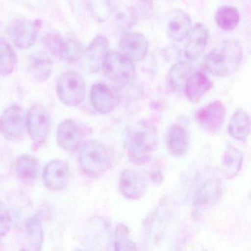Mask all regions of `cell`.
<instances>
[{"label": "cell", "instance_id": "6da1fadb", "mask_svg": "<svg viewBox=\"0 0 251 251\" xmlns=\"http://www.w3.org/2000/svg\"><path fill=\"white\" fill-rule=\"evenodd\" d=\"M158 145L156 127L149 120L138 122L129 130L126 140L130 162L142 166L149 162Z\"/></svg>", "mask_w": 251, "mask_h": 251}, {"label": "cell", "instance_id": "7a4b0ae2", "mask_svg": "<svg viewBox=\"0 0 251 251\" xmlns=\"http://www.w3.org/2000/svg\"><path fill=\"white\" fill-rule=\"evenodd\" d=\"M243 58V49L239 41L227 39L217 45L204 60L205 68L218 77L233 75Z\"/></svg>", "mask_w": 251, "mask_h": 251}, {"label": "cell", "instance_id": "3957f363", "mask_svg": "<svg viewBox=\"0 0 251 251\" xmlns=\"http://www.w3.org/2000/svg\"><path fill=\"white\" fill-rule=\"evenodd\" d=\"M79 164L85 174L89 177H98L111 168L112 158L103 144L96 140L89 141L80 151Z\"/></svg>", "mask_w": 251, "mask_h": 251}, {"label": "cell", "instance_id": "277c9868", "mask_svg": "<svg viewBox=\"0 0 251 251\" xmlns=\"http://www.w3.org/2000/svg\"><path fill=\"white\" fill-rule=\"evenodd\" d=\"M56 92L58 98L64 105L77 106L86 98V85L84 79L77 72H66L58 78Z\"/></svg>", "mask_w": 251, "mask_h": 251}, {"label": "cell", "instance_id": "5b68a950", "mask_svg": "<svg viewBox=\"0 0 251 251\" xmlns=\"http://www.w3.org/2000/svg\"><path fill=\"white\" fill-rule=\"evenodd\" d=\"M102 68L105 75L117 84H128L136 76L133 61L122 52H108L102 63Z\"/></svg>", "mask_w": 251, "mask_h": 251}, {"label": "cell", "instance_id": "8992f818", "mask_svg": "<svg viewBox=\"0 0 251 251\" xmlns=\"http://www.w3.org/2000/svg\"><path fill=\"white\" fill-rule=\"evenodd\" d=\"M222 183L219 179L206 180L197 192L192 206V216L199 220L216 205L222 196Z\"/></svg>", "mask_w": 251, "mask_h": 251}, {"label": "cell", "instance_id": "52a82bcc", "mask_svg": "<svg viewBox=\"0 0 251 251\" xmlns=\"http://www.w3.org/2000/svg\"><path fill=\"white\" fill-rule=\"evenodd\" d=\"M26 127L35 145L43 144L50 130L51 116L49 111L39 104L33 105L26 116Z\"/></svg>", "mask_w": 251, "mask_h": 251}, {"label": "cell", "instance_id": "ba28073f", "mask_svg": "<svg viewBox=\"0 0 251 251\" xmlns=\"http://www.w3.org/2000/svg\"><path fill=\"white\" fill-rule=\"evenodd\" d=\"M25 128V113L19 105L8 107L0 117V133L8 140L14 142L21 139Z\"/></svg>", "mask_w": 251, "mask_h": 251}, {"label": "cell", "instance_id": "9c48e42d", "mask_svg": "<svg viewBox=\"0 0 251 251\" xmlns=\"http://www.w3.org/2000/svg\"><path fill=\"white\" fill-rule=\"evenodd\" d=\"M39 28L38 22L19 19L10 25L8 36L17 48L27 50L36 42Z\"/></svg>", "mask_w": 251, "mask_h": 251}, {"label": "cell", "instance_id": "30bf717a", "mask_svg": "<svg viewBox=\"0 0 251 251\" xmlns=\"http://www.w3.org/2000/svg\"><path fill=\"white\" fill-rule=\"evenodd\" d=\"M58 145L64 151L74 152L81 146L86 138L83 127L72 120H64L58 126L56 133Z\"/></svg>", "mask_w": 251, "mask_h": 251}, {"label": "cell", "instance_id": "8fae6325", "mask_svg": "<svg viewBox=\"0 0 251 251\" xmlns=\"http://www.w3.org/2000/svg\"><path fill=\"white\" fill-rule=\"evenodd\" d=\"M226 117V108L221 101H214L201 108L195 114L198 124L209 133L221 130Z\"/></svg>", "mask_w": 251, "mask_h": 251}, {"label": "cell", "instance_id": "7c38bea8", "mask_svg": "<svg viewBox=\"0 0 251 251\" xmlns=\"http://www.w3.org/2000/svg\"><path fill=\"white\" fill-rule=\"evenodd\" d=\"M119 188L125 198L136 201L141 199L146 192V180L137 170L127 169L120 175Z\"/></svg>", "mask_w": 251, "mask_h": 251}, {"label": "cell", "instance_id": "4fadbf2b", "mask_svg": "<svg viewBox=\"0 0 251 251\" xmlns=\"http://www.w3.org/2000/svg\"><path fill=\"white\" fill-rule=\"evenodd\" d=\"M70 178V167L63 160H52L44 170V182L45 186L50 190H62L67 187Z\"/></svg>", "mask_w": 251, "mask_h": 251}, {"label": "cell", "instance_id": "5bb4252c", "mask_svg": "<svg viewBox=\"0 0 251 251\" xmlns=\"http://www.w3.org/2000/svg\"><path fill=\"white\" fill-rule=\"evenodd\" d=\"M149 42L144 35L139 33H128L122 37L120 49L132 61H142L148 52Z\"/></svg>", "mask_w": 251, "mask_h": 251}, {"label": "cell", "instance_id": "9a60e30c", "mask_svg": "<svg viewBox=\"0 0 251 251\" xmlns=\"http://www.w3.org/2000/svg\"><path fill=\"white\" fill-rule=\"evenodd\" d=\"M190 135L186 127L181 125H172L167 133V145L168 151L173 156L184 155L189 149Z\"/></svg>", "mask_w": 251, "mask_h": 251}, {"label": "cell", "instance_id": "2e32d148", "mask_svg": "<svg viewBox=\"0 0 251 251\" xmlns=\"http://www.w3.org/2000/svg\"><path fill=\"white\" fill-rule=\"evenodd\" d=\"M91 102L101 114H108L114 111L117 100L111 89L103 83H96L91 89Z\"/></svg>", "mask_w": 251, "mask_h": 251}, {"label": "cell", "instance_id": "e0dca14e", "mask_svg": "<svg viewBox=\"0 0 251 251\" xmlns=\"http://www.w3.org/2000/svg\"><path fill=\"white\" fill-rule=\"evenodd\" d=\"M211 80L202 72L191 74L184 86L185 95L192 103H198L211 89Z\"/></svg>", "mask_w": 251, "mask_h": 251}, {"label": "cell", "instance_id": "ac0fdd59", "mask_svg": "<svg viewBox=\"0 0 251 251\" xmlns=\"http://www.w3.org/2000/svg\"><path fill=\"white\" fill-rule=\"evenodd\" d=\"M189 40L185 50V55L189 60L199 58L206 48L208 39V31L204 25L197 24L189 33Z\"/></svg>", "mask_w": 251, "mask_h": 251}, {"label": "cell", "instance_id": "d6986e66", "mask_svg": "<svg viewBox=\"0 0 251 251\" xmlns=\"http://www.w3.org/2000/svg\"><path fill=\"white\" fill-rule=\"evenodd\" d=\"M192 29V22L189 16L182 11L172 14L167 23V33L172 40L183 42L189 36Z\"/></svg>", "mask_w": 251, "mask_h": 251}, {"label": "cell", "instance_id": "ffe728a7", "mask_svg": "<svg viewBox=\"0 0 251 251\" xmlns=\"http://www.w3.org/2000/svg\"><path fill=\"white\" fill-rule=\"evenodd\" d=\"M109 52V44L106 38L98 36L94 39L86 50V57L89 67L94 72L102 68V63Z\"/></svg>", "mask_w": 251, "mask_h": 251}, {"label": "cell", "instance_id": "44dd1931", "mask_svg": "<svg viewBox=\"0 0 251 251\" xmlns=\"http://www.w3.org/2000/svg\"><path fill=\"white\" fill-rule=\"evenodd\" d=\"M28 71L36 81L43 83L48 80L52 74V61L45 52L33 54L29 60Z\"/></svg>", "mask_w": 251, "mask_h": 251}, {"label": "cell", "instance_id": "7402d4cb", "mask_svg": "<svg viewBox=\"0 0 251 251\" xmlns=\"http://www.w3.org/2000/svg\"><path fill=\"white\" fill-rule=\"evenodd\" d=\"M244 155L240 150L233 145H229L223 154L222 170L227 180L234 178L242 169Z\"/></svg>", "mask_w": 251, "mask_h": 251}, {"label": "cell", "instance_id": "603a6c76", "mask_svg": "<svg viewBox=\"0 0 251 251\" xmlns=\"http://www.w3.org/2000/svg\"><path fill=\"white\" fill-rule=\"evenodd\" d=\"M227 132L236 140L245 142L251 133L249 114L244 110L236 111L229 122Z\"/></svg>", "mask_w": 251, "mask_h": 251}, {"label": "cell", "instance_id": "cb8c5ba5", "mask_svg": "<svg viewBox=\"0 0 251 251\" xmlns=\"http://www.w3.org/2000/svg\"><path fill=\"white\" fill-rule=\"evenodd\" d=\"M39 168V161L33 155H23L16 161V174L18 178L24 183H30L36 180Z\"/></svg>", "mask_w": 251, "mask_h": 251}, {"label": "cell", "instance_id": "d4e9b609", "mask_svg": "<svg viewBox=\"0 0 251 251\" xmlns=\"http://www.w3.org/2000/svg\"><path fill=\"white\" fill-rule=\"evenodd\" d=\"M26 239L27 250L39 251L43 245L44 233L42 223L37 217H32L26 222Z\"/></svg>", "mask_w": 251, "mask_h": 251}, {"label": "cell", "instance_id": "484cf974", "mask_svg": "<svg viewBox=\"0 0 251 251\" xmlns=\"http://www.w3.org/2000/svg\"><path fill=\"white\" fill-rule=\"evenodd\" d=\"M215 21L222 30L231 31L239 25L240 14L234 7L222 6L216 12Z\"/></svg>", "mask_w": 251, "mask_h": 251}, {"label": "cell", "instance_id": "4316f807", "mask_svg": "<svg viewBox=\"0 0 251 251\" xmlns=\"http://www.w3.org/2000/svg\"><path fill=\"white\" fill-rule=\"evenodd\" d=\"M192 73V66L186 61H180L172 67L169 73L170 86L175 90L184 88L187 79Z\"/></svg>", "mask_w": 251, "mask_h": 251}, {"label": "cell", "instance_id": "83f0119b", "mask_svg": "<svg viewBox=\"0 0 251 251\" xmlns=\"http://www.w3.org/2000/svg\"><path fill=\"white\" fill-rule=\"evenodd\" d=\"M17 58L11 45L0 39V75L11 74L17 65Z\"/></svg>", "mask_w": 251, "mask_h": 251}, {"label": "cell", "instance_id": "f1b7e54d", "mask_svg": "<svg viewBox=\"0 0 251 251\" xmlns=\"http://www.w3.org/2000/svg\"><path fill=\"white\" fill-rule=\"evenodd\" d=\"M82 53L81 45L75 36L70 35L63 37L60 58L67 63H74L80 59Z\"/></svg>", "mask_w": 251, "mask_h": 251}, {"label": "cell", "instance_id": "f546056e", "mask_svg": "<svg viewBox=\"0 0 251 251\" xmlns=\"http://www.w3.org/2000/svg\"><path fill=\"white\" fill-rule=\"evenodd\" d=\"M114 249L118 251H137L136 244L130 237V230L123 223H119L116 227Z\"/></svg>", "mask_w": 251, "mask_h": 251}, {"label": "cell", "instance_id": "4dcf8cb0", "mask_svg": "<svg viewBox=\"0 0 251 251\" xmlns=\"http://www.w3.org/2000/svg\"><path fill=\"white\" fill-rule=\"evenodd\" d=\"M43 42L44 45L49 50L50 52L52 55L60 58L61 47H62L63 37L58 32L50 31L47 33L44 36Z\"/></svg>", "mask_w": 251, "mask_h": 251}, {"label": "cell", "instance_id": "1f68e13d", "mask_svg": "<svg viewBox=\"0 0 251 251\" xmlns=\"http://www.w3.org/2000/svg\"><path fill=\"white\" fill-rule=\"evenodd\" d=\"M12 225V218L8 210L0 204V237L6 236L9 233Z\"/></svg>", "mask_w": 251, "mask_h": 251}]
</instances>
